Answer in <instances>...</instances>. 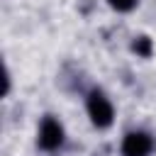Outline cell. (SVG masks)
I'll return each mask as SVG.
<instances>
[{"mask_svg": "<svg viewBox=\"0 0 156 156\" xmlns=\"http://www.w3.org/2000/svg\"><path fill=\"white\" fill-rule=\"evenodd\" d=\"M149 46H151L149 37H139V39L134 41V51H139V54H144V56H149Z\"/></svg>", "mask_w": 156, "mask_h": 156, "instance_id": "5", "label": "cell"}, {"mask_svg": "<svg viewBox=\"0 0 156 156\" xmlns=\"http://www.w3.org/2000/svg\"><path fill=\"white\" fill-rule=\"evenodd\" d=\"M85 115L95 129H110L115 124V102L100 88H93L85 95Z\"/></svg>", "mask_w": 156, "mask_h": 156, "instance_id": "1", "label": "cell"}, {"mask_svg": "<svg viewBox=\"0 0 156 156\" xmlns=\"http://www.w3.org/2000/svg\"><path fill=\"white\" fill-rule=\"evenodd\" d=\"M156 151V136L146 129H129L119 141L122 156H151Z\"/></svg>", "mask_w": 156, "mask_h": 156, "instance_id": "3", "label": "cell"}, {"mask_svg": "<svg viewBox=\"0 0 156 156\" xmlns=\"http://www.w3.org/2000/svg\"><path fill=\"white\" fill-rule=\"evenodd\" d=\"M66 144V127L58 117L54 115H44L39 127H37V146L46 154H54L58 151L61 146Z\"/></svg>", "mask_w": 156, "mask_h": 156, "instance_id": "2", "label": "cell"}, {"mask_svg": "<svg viewBox=\"0 0 156 156\" xmlns=\"http://www.w3.org/2000/svg\"><path fill=\"white\" fill-rule=\"evenodd\" d=\"M105 2H107V7H110L112 12H117V15H127V12H132V10L139 7V0H105Z\"/></svg>", "mask_w": 156, "mask_h": 156, "instance_id": "4", "label": "cell"}, {"mask_svg": "<svg viewBox=\"0 0 156 156\" xmlns=\"http://www.w3.org/2000/svg\"><path fill=\"white\" fill-rule=\"evenodd\" d=\"M5 88H2V95H10V88H12V73H10V68H5Z\"/></svg>", "mask_w": 156, "mask_h": 156, "instance_id": "6", "label": "cell"}]
</instances>
